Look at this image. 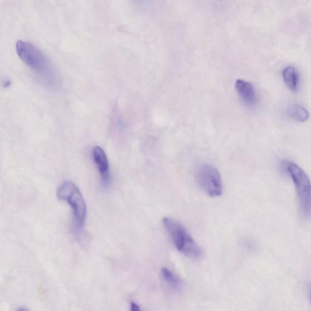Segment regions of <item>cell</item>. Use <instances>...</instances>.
I'll return each instance as SVG.
<instances>
[{
    "label": "cell",
    "instance_id": "obj_1",
    "mask_svg": "<svg viewBox=\"0 0 311 311\" xmlns=\"http://www.w3.org/2000/svg\"><path fill=\"white\" fill-rule=\"evenodd\" d=\"M16 51L21 60L47 84L54 86L58 83L53 67L44 53L35 45L19 41L16 44Z\"/></svg>",
    "mask_w": 311,
    "mask_h": 311
},
{
    "label": "cell",
    "instance_id": "obj_2",
    "mask_svg": "<svg viewBox=\"0 0 311 311\" xmlns=\"http://www.w3.org/2000/svg\"><path fill=\"white\" fill-rule=\"evenodd\" d=\"M163 224L177 249L187 257L198 260L203 251L183 225L170 217L163 218Z\"/></svg>",
    "mask_w": 311,
    "mask_h": 311
},
{
    "label": "cell",
    "instance_id": "obj_3",
    "mask_svg": "<svg viewBox=\"0 0 311 311\" xmlns=\"http://www.w3.org/2000/svg\"><path fill=\"white\" fill-rule=\"evenodd\" d=\"M57 197L71 206L76 229H82L86 220L87 205L77 186L71 181L64 182L58 188Z\"/></svg>",
    "mask_w": 311,
    "mask_h": 311
},
{
    "label": "cell",
    "instance_id": "obj_4",
    "mask_svg": "<svg viewBox=\"0 0 311 311\" xmlns=\"http://www.w3.org/2000/svg\"><path fill=\"white\" fill-rule=\"evenodd\" d=\"M286 169L296 188L301 213L304 217L311 215V182L309 177L296 164L286 161Z\"/></svg>",
    "mask_w": 311,
    "mask_h": 311
},
{
    "label": "cell",
    "instance_id": "obj_5",
    "mask_svg": "<svg viewBox=\"0 0 311 311\" xmlns=\"http://www.w3.org/2000/svg\"><path fill=\"white\" fill-rule=\"evenodd\" d=\"M198 184L211 197L221 196L222 185L220 173L211 165L204 164L198 168L197 172Z\"/></svg>",
    "mask_w": 311,
    "mask_h": 311
},
{
    "label": "cell",
    "instance_id": "obj_6",
    "mask_svg": "<svg viewBox=\"0 0 311 311\" xmlns=\"http://www.w3.org/2000/svg\"><path fill=\"white\" fill-rule=\"evenodd\" d=\"M93 160L98 169L102 184L108 185L110 181V172L107 156L101 147L99 146L93 148Z\"/></svg>",
    "mask_w": 311,
    "mask_h": 311
},
{
    "label": "cell",
    "instance_id": "obj_7",
    "mask_svg": "<svg viewBox=\"0 0 311 311\" xmlns=\"http://www.w3.org/2000/svg\"><path fill=\"white\" fill-rule=\"evenodd\" d=\"M236 88L241 99L247 106H254L257 104V97L254 86L249 82L237 80Z\"/></svg>",
    "mask_w": 311,
    "mask_h": 311
},
{
    "label": "cell",
    "instance_id": "obj_8",
    "mask_svg": "<svg viewBox=\"0 0 311 311\" xmlns=\"http://www.w3.org/2000/svg\"><path fill=\"white\" fill-rule=\"evenodd\" d=\"M283 77L288 87L292 91H296L299 85V77L294 66L286 67L283 71Z\"/></svg>",
    "mask_w": 311,
    "mask_h": 311
},
{
    "label": "cell",
    "instance_id": "obj_9",
    "mask_svg": "<svg viewBox=\"0 0 311 311\" xmlns=\"http://www.w3.org/2000/svg\"><path fill=\"white\" fill-rule=\"evenodd\" d=\"M164 281L166 282L171 288L175 291H179L182 288V282L179 277L175 275L172 271L164 267L161 270Z\"/></svg>",
    "mask_w": 311,
    "mask_h": 311
},
{
    "label": "cell",
    "instance_id": "obj_10",
    "mask_svg": "<svg viewBox=\"0 0 311 311\" xmlns=\"http://www.w3.org/2000/svg\"><path fill=\"white\" fill-rule=\"evenodd\" d=\"M288 113L289 116L293 119V120L299 121H305L309 118V112L304 108L303 106L294 104L289 106L288 108Z\"/></svg>",
    "mask_w": 311,
    "mask_h": 311
},
{
    "label": "cell",
    "instance_id": "obj_11",
    "mask_svg": "<svg viewBox=\"0 0 311 311\" xmlns=\"http://www.w3.org/2000/svg\"><path fill=\"white\" fill-rule=\"evenodd\" d=\"M130 311H142L141 307L135 302H131Z\"/></svg>",
    "mask_w": 311,
    "mask_h": 311
},
{
    "label": "cell",
    "instance_id": "obj_12",
    "mask_svg": "<svg viewBox=\"0 0 311 311\" xmlns=\"http://www.w3.org/2000/svg\"><path fill=\"white\" fill-rule=\"evenodd\" d=\"M16 311H29V310L26 308V307H20V308L18 309Z\"/></svg>",
    "mask_w": 311,
    "mask_h": 311
}]
</instances>
